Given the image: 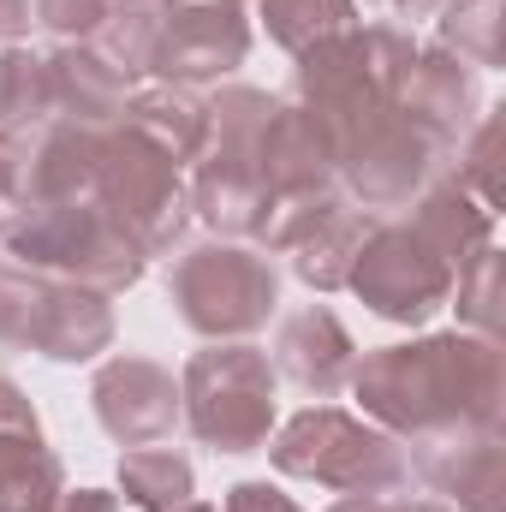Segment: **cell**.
Returning <instances> with one entry per match:
<instances>
[{"label": "cell", "mask_w": 506, "mask_h": 512, "mask_svg": "<svg viewBox=\"0 0 506 512\" xmlns=\"http://www.w3.org/2000/svg\"><path fill=\"white\" fill-rule=\"evenodd\" d=\"M352 393L364 417L399 435L429 441L453 429H501L506 417V352L489 334H423L405 346H376L352 364Z\"/></svg>", "instance_id": "1"}, {"label": "cell", "mask_w": 506, "mask_h": 512, "mask_svg": "<svg viewBox=\"0 0 506 512\" xmlns=\"http://www.w3.org/2000/svg\"><path fill=\"white\" fill-rule=\"evenodd\" d=\"M417 60V36L399 30V24H352L316 48L298 54V72H292V90H298V108H310L328 137H334V155L370 131L381 114L399 108V84Z\"/></svg>", "instance_id": "2"}, {"label": "cell", "mask_w": 506, "mask_h": 512, "mask_svg": "<svg viewBox=\"0 0 506 512\" xmlns=\"http://www.w3.org/2000/svg\"><path fill=\"white\" fill-rule=\"evenodd\" d=\"M280 96L256 90V84H221L203 114V149L191 161V221L215 227L221 239H251L262 209H268V185H262V167H256V143H262V126L274 114Z\"/></svg>", "instance_id": "3"}, {"label": "cell", "mask_w": 506, "mask_h": 512, "mask_svg": "<svg viewBox=\"0 0 506 512\" xmlns=\"http://www.w3.org/2000/svg\"><path fill=\"white\" fill-rule=\"evenodd\" d=\"M268 459L280 477L322 483L334 495H393L411 483L405 441L340 405H310V411L286 417L268 435Z\"/></svg>", "instance_id": "4"}, {"label": "cell", "mask_w": 506, "mask_h": 512, "mask_svg": "<svg viewBox=\"0 0 506 512\" xmlns=\"http://www.w3.org/2000/svg\"><path fill=\"white\" fill-rule=\"evenodd\" d=\"M6 251L18 268L90 286L102 298H120L143 280L149 256L120 233V221L96 203V197H72V203H30L12 227H6Z\"/></svg>", "instance_id": "5"}, {"label": "cell", "mask_w": 506, "mask_h": 512, "mask_svg": "<svg viewBox=\"0 0 506 512\" xmlns=\"http://www.w3.org/2000/svg\"><path fill=\"white\" fill-rule=\"evenodd\" d=\"M274 387L280 376L268 352L251 340H209L179 370V423L227 459L262 453L274 435Z\"/></svg>", "instance_id": "6"}, {"label": "cell", "mask_w": 506, "mask_h": 512, "mask_svg": "<svg viewBox=\"0 0 506 512\" xmlns=\"http://www.w3.org/2000/svg\"><path fill=\"white\" fill-rule=\"evenodd\" d=\"M167 298L191 334L251 340L256 328H268L280 304V268L268 251H251L239 239H209L167 268Z\"/></svg>", "instance_id": "7"}, {"label": "cell", "mask_w": 506, "mask_h": 512, "mask_svg": "<svg viewBox=\"0 0 506 512\" xmlns=\"http://www.w3.org/2000/svg\"><path fill=\"white\" fill-rule=\"evenodd\" d=\"M0 346L48 364H90L114 346V304L90 286L0 262Z\"/></svg>", "instance_id": "8"}, {"label": "cell", "mask_w": 506, "mask_h": 512, "mask_svg": "<svg viewBox=\"0 0 506 512\" xmlns=\"http://www.w3.org/2000/svg\"><path fill=\"white\" fill-rule=\"evenodd\" d=\"M143 256H167L191 227V191L185 167H173L155 143L131 137L126 126L102 131V161H96V191H90Z\"/></svg>", "instance_id": "9"}, {"label": "cell", "mask_w": 506, "mask_h": 512, "mask_svg": "<svg viewBox=\"0 0 506 512\" xmlns=\"http://www.w3.org/2000/svg\"><path fill=\"white\" fill-rule=\"evenodd\" d=\"M453 280H459V268L435 251L411 221H376V233L364 239L346 286L364 298L370 316L417 328L441 304H453Z\"/></svg>", "instance_id": "10"}, {"label": "cell", "mask_w": 506, "mask_h": 512, "mask_svg": "<svg viewBox=\"0 0 506 512\" xmlns=\"http://www.w3.org/2000/svg\"><path fill=\"white\" fill-rule=\"evenodd\" d=\"M447 173V149L435 137L411 126L399 108L381 114L370 131H358L346 149H340V185H346V203L387 215V209H411L435 179Z\"/></svg>", "instance_id": "11"}, {"label": "cell", "mask_w": 506, "mask_h": 512, "mask_svg": "<svg viewBox=\"0 0 506 512\" xmlns=\"http://www.w3.org/2000/svg\"><path fill=\"white\" fill-rule=\"evenodd\" d=\"M245 60H251V18H245V6H227V0H173L161 12L155 48H149V72L161 84L203 90V84L233 78Z\"/></svg>", "instance_id": "12"}, {"label": "cell", "mask_w": 506, "mask_h": 512, "mask_svg": "<svg viewBox=\"0 0 506 512\" xmlns=\"http://www.w3.org/2000/svg\"><path fill=\"white\" fill-rule=\"evenodd\" d=\"M90 405L96 423L108 429V441L120 447H155L179 429V376L155 358L120 352L96 370L90 382Z\"/></svg>", "instance_id": "13"}, {"label": "cell", "mask_w": 506, "mask_h": 512, "mask_svg": "<svg viewBox=\"0 0 506 512\" xmlns=\"http://www.w3.org/2000/svg\"><path fill=\"white\" fill-rule=\"evenodd\" d=\"M411 477H423L453 512H506V441L501 429H453L405 441Z\"/></svg>", "instance_id": "14"}, {"label": "cell", "mask_w": 506, "mask_h": 512, "mask_svg": "<svg viewBox=\"0 0 506 512\" xmlns=\"http://www.w3.org/2000/svg\"><path fill=\"white\" fill-rule=\"evenodd\" d=\"M256 167L268 197H316V191H340V155L328 126L298 108V102H274L262 143H256Z\"/></svg>", "instance_id": "15"}, {"label": "cell", "mask_w": 506, "mask_h": 512, "mask_svg": "<svg viewBox=\"0 0 506 512\" xmlns=\"http://www.w3.org/2000/svg\"><path fill=\"white\" fill-rule=\"evenodd\" d=\"M399 114L423 137H435L447 155L465 143V131L483 120V84L465 60H453L447 48H417L405 84H399Z\"/></svg>", "instance_id": "16"}, {"label": "cell", "mask_w": 506, "mask_h": 512, "mask_svg": "<svg viewBox=\"0 0 506 512\" xmlns=\"http://www.w3.org/2000/svg\"><path fill=\"white\" fill-rule=\"evenodd\" d=\"M352 364H358V346L328 304L292 310L274 334V376L292 382L298 393H310V399H334L352 382Z\"/></svg>", "instance_id": "17"}, {"label": "cell", "mask_w": 506, "mask_h": 512, "mask_svg": "<svg viewBox=\"0 0 506 512\" xmlns=\"http://www.w3.org/2000/svg\"><path fill=\"white\" fill-rule=\"evenodd\" d=\"M48 84H54V120L60 126H114L126 108L131 84L90 48V42H60L48 48Z\"/></svg>", "instance_id": "18"}, {"label": "cell", "mask_w": 506, "mask_h": 512, "mask_svg": "<svg viewBox=\"0 0 506 512\" xmlns=\"http://www.w3.org/2000/svg\"><path fill=\"white\" fill-rule=\"evenodd\" d=\"M108 131V126H102ZM102 131L96 126H42L24 155V209L30 203H72L96 191V161H102Z\"/></svg>", "instance_id": "19"}, {"label": "cell", "mask_w": 506, "mask_h": 512, "mask_svg": "<svg viewBox=\"0 0 506 512\" xmlns=\"http://www.w3.org/2000/svg\"><path fill=\"white\" fill-rule=\"evenodd\" d=\"M114 126H126L131 137L155 143L173 167H191L197 149H203V126H209V114H203V96H197V90L149 84V90H131Z\"/></svg>", "instance_id": "20"}, {"label": "cell", "mask_w": 506, "mask_h": 512, "mask_svg": "<svg viewBox=\"0 0 506 512\" xmlns=\"http://www.w3.org/2000/svg\"><path fill=\"white\" fill-rule=\"evenodd\" d=\"M376 221L381 215L346 203V197H334L328 215L286 251L292 256V274H298L310 292H340V286L352 280V262H358V251H364V239L376 233Z\"/></svg>", "instance_id": "21"}, {"label": "cell", "mask_w": 506, "mask_h": 512, "mask_svg": "<svg viewBox=\"0 0 506 512\" xmlns=\"http://www.w3.org/2000/svg\"><path fill=\"white\" fill-rule=\"evenodd\" d=\"M405 221H411L435 251L447 256L453 268H465L471 256H483L489 245H495V209H483V203H477L471 191H459L447 173H441L417 203H411V215H405Z\"/></svg>", "instance_id": "22"}, {"label": "cell", "mask_w": 506, "mask_h": 512, "mask_svg": "<svg viewBox=\"0 0 506 512\" xmlns=\"http://www.w3.org/2000/svg\"><path fill=\"white\" fill-rule=\"evenodd\" d=\"M66 465L42 435H0V512H54Z\"/></svg>", "instance_id": "23"}, {"label": "cell", "mask_w": 506, "mask_h": 512, "mask_svg": "<svg viewBox=\"0 0 506 512\" xmlns=\"http://www.w3.org/2000/svg\"><path fill=\"white\" fill-rule=\"evenodd\" d=\"M42 126H54L48 54L12 42V48H0V131H12V137H36Z\"/></svg>", "instance_id": "24"}, {"label": "cell", "mask_w": 506, "mask_h": 512, "mask_svg": "<svg viewBox=\"0 0 506 512\" xmlns=\"http://www.w3.org/2000/svg\"><path fill=\"white\" fill-rule=\"evenodd\" d=\"M120 495L137 512H179L185 501H197V471L185 453L131 447V453H120Z\"/></svg>", "instance_id": "25"}, {"label": "cell", "mask_w": 506, "mask_h": 512, "mask_svg": "<svg viewBox=\"0 0 506 512\" xmlns=\"http://www.w3.org/2000/svg\"><path fill=\"white\" fill-rule=\"evenodd\" d=\"M501 24L506 0H447L435 12V48H447L471 72H495L501 66Z\"/></svg>", "instance_id": "26"}, {"label": "cell", "mask_w": 506, "mask_h": 512, "mask_svg": "<svg viewBox=\"0 0 506 512\" xmlns=\"http://www.w3.org/2000/svg\"><path fill=\"white\" fill-rule=\"evenodd\" d=\"M256 18H262L268 42L298 60L304 48L352 30L358 24V0H256Z\"/></svg>", "instance_id": "27"}, {"label": "cell", "mask_w": 506, "mask_h": 512, "mask_svg": "<svg viewBox=\"0 0 506 512\" xmlns=\"http://www.w3.org/2000/svg\"><path fill=\"white\" fill-rule=\"evenodd\" d=\"M453 298H459L453 310H459V328H465V334H489V340H501V251H495V245L459 268Z\"/></svg>", "instance_id": "28"}, {"label": "cell", "mask_w": 506, "mask_h": 512, "mask_svg": "<svg viewBox=\"0 0 506 512\" xmlns=\"http://www.w3.org/2000/svg\"><path fill=\"white\" fill-rule=\"evenodd\" d=\"M495 137H501V114H495V108H483V120L465 131V143L453 149V155H459V167L447 173V179H453L459 191H471L483 209H495V203H501V197H495Z\"/></svg>", "instance_id": "29"}, {"label": "cell", "mask_w": 506, "mask_h": 512, "mask_svg": "<svg viewBox=\"0 0 506 512\" xmlns=\"http://www.w3.org/2000/svg\"><path fill=\"white\" fill-rule=\"evenodd\" d=\"M42 30H54L60 42H96L102 24L114 18V0H36L30 6Z\"/></svg>", "instance_id": "30"}, {"label": "cell", "mask_w": 506, "mask_h": 512, "mask_svg": "<svg viewBox=\"0 0 506 512\" xmlns=\"http://www.w3.org/2000/svg\"><path fill=\"white\" fill-rule=\"evenodd\" d=\"M24 155H30V137L0 131V239L24 215Z\"/></svg>", "instance_id": "31"}, {"label": "cell", "mask_w": 506, "mask_h": 512, "mask_svg": "<svg viewBox=\"0 0 506 512\" xmlns=\"http://www.w3.org/2000/svg\"><path fill=\"white\" fill-rule=\"evenodd\" d=\"M221 512H304L292 495H280L274 483H233Z\"/></svg>", "instance_id": "32"}, {"label": "cell", "mask_w": 506, "mask_h": 512, "mask_svg": "<svg viewBox=\"0 0 506 512\" xmlns=\"http://www.w3.org/2000/svg\"><path fill=\"white\" fill-rule=\"evenodd\" d=\"M0 435H42L36 405L24 399V387L12 382V376H0Z\"/></svg>", "instance_id": "33"}, {"label": "cell", "mask_w": 506, "mask_h": 512, "mask_svg": "<svg viewBox=\"0 0 506 512\" xmlns=\"http://www.w3.org/2000/svg\"><path fill=\"white\" fill-rule=\"evenodd\" d=\"M54 512H120V495H108V489H66Z\"/></svg>", "instance_id": "34"}, {"label": "cell", "mask_w": 506, "mask_h": 512, "mask_svg": "<svg viewBox=\"0 0 506 512\" xmlns=\"http://www.w3.org/2000/svg\"><path fill=\"white\" fill-rule=\"evenodd\" d=\"M30 30V0H0V48H12Z\"/></svg>", "instance_id": "35"}, {"label": "cell", "mask_w": 506, "mask_h": 512, "mask_svg": "<svg viewBox=\"0 0 506 512\" xmlns=\"http://www.w3.org/2000/svg\"><path fill=\"white\" fill-rule=\"evenodd\" d=\"M370 6H387V12H399V18H435L447 0H370Z\"/></svg>", "instance_id": "36"}, {"label": "cell", "mask_w": 506, "mask_h": 512, "mask_svg": "<svg viewBox=\"0 0 506 512\" xmlns=\"http://www.w3.org/2000/svg\"><path fill=\"white\" fill-rule=\"evenodd\" d=\"M328 512H381V495H340Z\"/></svg>", "instance_id": "37"}, {"label": "cell", "mask_w": 506, "mask_h": 512, "mask_svg": "<svg viewBox=\"0 0 506 512\" xmlns=\"http://www.w3.org/2000/svg\"><path fill=\"white\" fill-rule=\"evenodd\" d=\"M381 512H453L447 501H381Z\"/></svg>", "instance_id": "38"}, {"label": "cell", "mask_w": 506, "mask_h": 512, "mask_svg": "<svg viewBox=\"0 0 506 512\" xmlns=\"http://www.w3.org/2000/svg\"><path fill=\"white\" fill-rule=\"evenodd\" d=\"M179 512H221V507H209V501H185Z\"/></svg>", "instance_id": "39"}, {"label": "cell", "mask_w": 506, "mask_h": 512, "mask_svg": "<svg viewBox=\"0 0 506 512\" xmlns=\"http://www.w3.org/2000/svg\"><path fill=\"white\" fill-rule=\"evenodd\" d=\"M227 6H245V0H227Z\"/></svg>", "instance_id": "40"}]
</instances>
